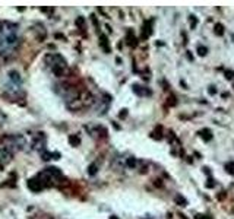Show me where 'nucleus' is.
Listing matches in <instances>:
<instances>
[{"instance_id":"f257e3e1","label":"nucleus","mask_w":234,"mask_h":219,"mask_svg":"<svg viewBox=\"0 0 234 219\" xmlns=\"http://www.w3.org/2000/svg\"><path fill=\"white\" fill-rule=\"evenodd\" d=\"M199 51H200V54H202V56H203V54L206 53V50H205L203 47H199Z\"/></svg>"}]
</instances>
